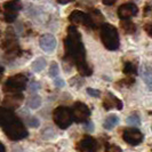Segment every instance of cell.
Here are the masks:
<instances>
[{"mask_svg":"<svg viewBox=\"0 0 152 152\" xmlns=\"http://www.w3.org/2000/svg\"><path fill=\"white\" fill-rule=\"evenodd\" d=\"M64 57L76 66L80 63L86 62V50L81 40V34L73 25H70L68 28V36L64 39Z\"/></svg>","mask_w":152,"mask_h":152,"instance_id":"6da1fadb","label":"cell"},{"mask_svg":"<svg viewBox=\"0 0 152 152\" xmlns=\"http://www.w3.org/2000/svg\"><path fill=\"white\" fill-rule=\"evenodd\" d=\"M99 36L104 47L109 50H117L120 46V39L117 28L110 23H103L99 26Z\"/></svg>","mask_w":152,"mask_h":152,"instance_id":"7a4b0ae2","label":"cell"},{"mask_svg":"<svg viewBox=\"0 0 152 152\" xmlns=\"http://www.w3.org/2000/svg\"><path fill=\"white\" fill-rule=\"evenodd\" d=\"M1 48L5 52V57L8 60L17 58L22 54V49L18 45V41L16 39L14 32L10 29H8L6 34H5V39L1 42Z\"/></svg>","mask_w":152,"mask_h":152,"instance_id":"3957f363","label":"cell"},{"mask_svg":"<svg viewBox=\"0 0 152 152\" xmlns=\"http://www.w3.org/2000/svg\"><path fill=\"white\" fill-rule=\"evenodd\" d=\"M2 130L10 141H21V140L26 138L29 135V132L25 128L24 124L18 117H16L15 119L9 122L8 125L4 126Z\"/></svg>","mask_w":152,"mask_h":152,"instance_id":"277c9868","label":"cell"},{"mask_svg":"<svg viewBox=\"0 0 152 152\" xmlns=\"http://www.w3.org/2000/svg\"><path fill=\"white\" fill-rule=\"evenodd\" d=\"M53 120L61 129H66L73 121L71 109L64 105L57 107L53 112Z\"/></svg>","mask_w":152,"mask_h":152,"instance_id":"5b68a950","label":"cell"},{"mask_svg":"<svg viewBox=\"0 0 152 152\" xmlns=\"http://www.w3.org/2000/svg\"><path fill=\"white\" fill-rule=\"evenodd\" d=\"M28 85V77L18 73L15 76L9 77L6 83L4 85V91H6L8 94L10 93H22V91L25 89Z\"/></svg>","mask_w":152,"mask_h":152,"instance_id":"8992f818","label":"cell"},{"mask_svg":"<svg viewBox=\"0 0 152 152\" xmlns=\"http://www.w3.org/2000/svg\"><path fill=\"white\" fill-rule=\"evenodd\" d=\"M22 9L21 0H9L4 4V21L7 23H13L16 21L18 12Z\"/></svg>","mask_w":152,"mask_h":152,"instance_id":"52a82bcc","label":"cell"},{"mask_svg":"<svg viewBox=\"0 0 152 152\" xmlns=\"http://www.w3.org/2000/svg\"><path fill=\"white\" fill-rule=\"evenodd\" d=\"M71 112L73 117V121L78 124H85L89 120L91 117V110L83 102H76L73 107H71Z\"/></svg>","mask_w":152,"mask_h":152,"instance_id":"ba28073f","label":"cell"},{"mask_svg":"<svg viewBox=\"0 0 152 152\" xmlns=\"http://www.w3.org/2000/svg\"><path fill=\"white\" fill-rule=\"evenodd\" d=\"M122 140L129 145H138L143 142L144 135L142 134V132L140 129H137L135 127H129V128H126L124 130Z\"/></svg>","mask_w":152,"mask_h":152,"instance_id":"9c48e42d","label":"cell"},{"mask_svg":"<svg viewBox=\"0 0 152 152\" xmlns=\"http://www.w3.org/2000/svg\"><path fill=\"white\" fill-rule=\"evenodd\" d=\"M69 21L73 24H81L85 25L86 28H89V29H95V24L93 23L91 18L89 17L88 14H86L81 10H73L70 15H69Z\"/></svg>","mask_w":152,"mask_h":152,"instance_id":"30bf717a","label":"cell"},{"mask_svg":"<svg viewBox=\"0 0 152 152\" xmlns=\"http://www.w3.org/2000/svg\"><path fill=\"white\" fill-rule=\"evenodd\" d=\"M137 13H138V8H137V6L134 2H126V4L121 5L117 10L118 17L121 21L130 20L132 17L137 15Z\"/></svg>","mask_w":152,"mask_h":152,"instance_id":"8fae6325","label":"cell"},{"mask_svg":"<svg viewBox=\"0 0 152 152\" xmlns=\"http://www.w3.org/2000/svg\"><path fill=\"white\" fill-rule=\"evenodd\" d=\"M23 99H24V96H23L22 93H10V94L6 95V97L2 101V104L5 107L14 111L21 107Z\"/></svg>","mask_w":152,"mask_h":152,"instance_id":"7c38bea8","label":"cell"},{"mask_svg":"<svg viewBox=\"0 0 152 152\" xmlns=\"http://www.w3.org/2000/svg\"><path fill=\"white\" fill-rule=\"evenodd\" d=\"M77 149L80 152H97V142L94 137L86 135L79 141Z\"/></svg>","mask_w":152,"mask_h":152,"instance_id":"4fadbf2b","label":"cell"},{"mask_svg":"<svg viewBox=\"0 0 152 152\" xmlns=\"http://www.w3.org/2000/svg\"><path fill=\"white\" fill-rule=\"evenodd\" d=\"M39 45L40 48L46 53H53L56 48L57 41L56 38L50 33H45L39 38Z\"/></svg>","mask_w":152,"mask_h":152,"instance_id":"5bb4252c","label":"cell"},{"mask_svg":"<svg viewBox=\"0 0 152 152\" xmlns=\"http://www.w3.org/2000/svg\"><path fill=\"white\" fill-rule=\"evenodd\" d=\"M122 104L121 99H119L115 95H113L112 93L107 91L105 94V99H103V107L107 110V111H110V110H122Z\"/></svg>","mask_w":152,"mask_h":152,"instance_id":"9a60e30c","label":"cell"},{"mask_svg":"<svg viewBox=\"0 0 152 152\" xmlns=\"http://www.w3.org/2000/svg\"><path fill=\"white\" fill-rule=\"evenodd\" d=\"M16 118L14 111L9 110L7 107H0V127L2 128L4 126L8 125L10 121H13Z\"/></svg>","mask_w":152,"mask_h":152,"instance_id":"2e32d148","label":"cell"},{"mask_svg":"<svg viewBox=\"0 0 152 152\" xmlns=\"http://www.w3.org/2000/svg\"><path fill=\"white\" fill-rule=\"evenodd\" d=\"M118 124H119V117L115 114H110L105 118V120L103 122V127H104V129L111 130L113 129Z\"/></svg>","mask_w":152,"mask_h":152,"instance_id":"e0dca14e","label":"cell"},{"mask_svg":"<svg viewBox=\"0 0 152 152\" xmlns=\"http://www.w3.org/2000/svg\"><path fill=\"white\" fill-rule=\"evenodd\" d=\"M122 72L128 77L135 76V75H137L136 65L133 62H125L124 63V68H122Z\"/></svg>","mask_w":152,"mask_h":152,"instance_id":"ac0fdd59","label":"cell"},{"mask_svg":"<svg viewBox=\"0 0 152 152\" xmlns=\"http://www.w3.org/2000/svg\"><path fill=\"white\" fill-rule=\"evenodd\" d=\"M77 70L79 71V75L83 77H89L93 75V70H91V68L88 65L87 62L78 64V65H77Z\"/></svg>","mask_w":152,"mask_h":152,"instance_id":"d6986e66","label":"cell"},{"mask_svg":"<svg viewBox=\"0 0 152 152\" xmlns=\"http://www.w3.org/2000/svg\"><path fill=\"white\" fill-rule=\"evenodd\" d=\"M142 79L148 86H152V68L149 65H144L142 68Z\"/></svg>","mask_w":152,"mask_h":152,"instance_id":"ffe728a7","label":"cell"},{"mask_svg":"<svg viewBox=\"0 0 152 152\" xmlns=\"http://www.w3.org/2000/svg\"><path fill=\"white\" fill-rule=\"evenodd\" d=\"M46 66H47V62H46V60L44 57H38L37 60L33 61L32 65H31V68H32V70H33L34 72H40V71H42Z\"/></svg>","mask_w":152,"mask_h":152,"instance_id":"44dd1931","label":"cell"},{"mask_svg":"<svg viewBox=\"0 0 152 152\" xmlns=\"http://www.w3.org/2000/svg\"><path fill=\"white\" fill-rule=\"evenodd\" d=\"M121 28L125 33H128V34H133L135 31H136V25L134 23L129 21V20H125L121 22Z\"/></svg>","mask_w":152,"mask_h":152,"instance_id":"7402d4cb","label":"cell"},{"mask_svg":"<svg viewBox=\"0 0 152 152\" xmlns=\"http://www.w3.org/2000/svg\"><path fill=\"white\" fill-rule=\"evenodd\" d=\"M41 105V97L37 95V94H34V95H32L29 101H28V107L32 109V110H37L39 109Z\"/></svg>","mask_w":152,"mask_h":152,"instance_id":"603a6c76","label":"cell"},{"mask_svg":"<svg viewBox=\"0 0 152 152\" xmlns=\"http://www.w3.org/2000/svg\"><path fill=\"white\" fill-rule=\"evenodd\" d=\"M126 122L132 126V127H137L141 125V118L137 113H132L130 115H128V118L126 119Z\"/></svg>","mask_w":152,"mask_h":152,"instance_id":"cb8c5ba5","label":"cell"},{"mask_svg":"<svg viewBox=\"0 0 152 152\" xmlns=\"http://www.w3.org/2000/svg\"><path fill=\"white\" fill-rule=\"evenodd\" d=\"M134 83H135V80H134L133 77H127L125 79H121L117 84V86H120V87H130L132 85H134Z\"/></svg>","mask_w":152,"mask_h":152,"instance_id":"d4e9b609","label":"cell"},{"mask_svg":"<svg viewBox=\"0 0 152 152\" xmlns=\"http://www.w3.org/2000/svg\"><path fill=\"white\" fill-rule=\"evenodd\" d=\"M60 73V68H58V64L56 62H52L50 64V68H49V76L52 78H56Z\"/></svg>","mask_w":152,"mask_h":152,"instance_id":"484cf974","label":"cell"},{"mask_svg":"<svg viewBox=\"0 0 152 152\" xmlns=\"http://www.w3.org/2000/svg\"><path fill=\"white\" fill-rule=\"evenodd\" d=\"M41 135H42V137H44L45 140H48V138H50V137L55 136V132H54V129L52 127H47L45 130H42Z\"/></svg>","mask_w":152,"mask_h":152,"instance_id":"4316f807","label":"cell"},{"mask_svg":"<svg viewBox=\"0 0 152 152\" xmlns=\"http://www.w3.org/2000/svg\"><path fill=\"white\" fill-rule=\"evenodd\" d=\"M26 124H28L30 127H32V128H38L39 126H40V121H39L36 117H30V118L28 119Z\"/></svg>","mask_w":152,"mask_h":152,"instance_id":"83f0119b","label":"cell"},{"mask_svg":"<svg viewBox=\"0 0 152 152\" xmlns=\"http://www.w3.org/2000/svg\"><path fill=\"white\" fill-rule=\"evenodd\" d=\"M87 94L91 95V97H99L101 96V91L95 89V88H87Z\"/></svg>","mask_w":152,"mask_h":152,"instance_id":"f1b7e54d","label":"cell"},{"mask_svg":"<svg viewBox=\"0 0 152 152\" xmlns=\"http://www.w3.org/2000/svg\"><path fill=\"white\" fill-rule=\"evenodd\" d=\"M105 152H122V150L120 149V146H118L115 144H111L107 146Z\"/></svg>","mask_w":152,"mask_h":152,"instance_id":"f546056e","label":"cell"},{"mask_svg":"<svg viewBox=\"0 0 152 152\" xmlns=\"http://www.w3.org/2000/svg\"><path fill=\"white\" fill-rule=\"evenodd\" d=\"M54 85H55L57 88H63V87L65 86V83H64V80H63L62 78H56V79L54 80Z\"/></svg>","mask_w":152,"mask_h":152,"instance_id":"4dcf8cb0","label":"cell"},{"mask_svg":"<svg viewBox=\"0 0 152 152\" xmlns=\"http://www.w3.org/2000/svg\"><path fill=\"white\" fill-rule=\"evenodd\" d=\"M39 87H40V86H39V84L37 81H32L30 84V91L31 93H36V91L39 89Z\"/></svg>","mask_w":152,"mask_h":152,"instance_id":"1f68e13d","label":"cell"},{"mask_svg":"<svg viewBox=\"0 0 152 152\" xmlns=\"http://www.w3.org/2000/svg\"><path fill=\"white\" fill-rule=\"evenodd\" d=\"M144 30H145V32L148 33V36H149L150 38H152V22L151 23H148V24L145 25Z\"/></svg>","mask_w":152,"mask_h":152,"instance_id":"d6a6232c","label":"cell"},{"mask_svg":"<svg viewBox=\"0 0 152 152\" xmlns=\"http://www.w3.org/2000/svg\"><path fill=\"white\" fill-rule=\"evenodd\" d=\"M85 129L88 130L89 133H91V132L94 130V125H93V122L89 121V120L87 122H85Z\"/></svg>","mask_w":152,"mask_h":152,"instance_id":"836d02e7","label":"cell"},{"mask_svg":"<svg viewBox=\"0 0 152 152\" xmlns=\"http://www.w3.org/2000/svg\"><path fill=\"white\" fill-rule=\"evenodd\" d=\"M115 1H117V0H102V2H103L105 6H111V5H113Z\"/></svg>","mask_w":152,"mask_h":152,"instance_id":"e575fe53","label":"cell"},{"mask_svg":"<svg viewBox=\"0 0 152 152\" xmlns=\"http://www.w3.org/2000/svg\"><path fill=\"white\" fill-rule=\"evenodd\" d=\"M72 1H75V0H57V2H58L60 5H66V4L72 2Z\"/></svg>","mask_w":152,"mask_h":152,"instance_id":"d590c367","label":"cell"},{"mask_svg":"<svg viewBox=\"0 0 152 152\" xmlns=\"http://www.w3.org/2000/svg\"><path fill=\"white\" fill-rule=\"evenodd\" d=\"M0 152H6V148L1 142H0Z\"/></svg>","mask_w":152,"mask_h":152,"instance_id":"8d00e7d4","label":"cell"},{"mask_svg":"<svg viewBox=\"0 0 152 152\" xmlns=\"http://www.w3.org/2000/svg\"><path fill=\"white\" fill-rule=\"evenodd\" d=\"M4 71H5V69L0 65V79L2 78V76H4Z\"/></svg>","mask_w":152,"mask_h":152,"instance_id":"74e56055","label":"cell"},{"mask_svg":"<svg viewBox=\"0 0 152 152\" xmlns=\"http://www.w3.org/2000/svg\"><path fill=\"white\" fill-rule=\"evenodd\" d=\"M151 129H152V127H151Z\"/></svg>","mask_w":152,"mask_h":152,"instance_id":"f35d334b","label":"cell"}]
</instances>
